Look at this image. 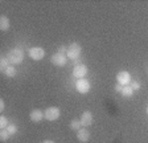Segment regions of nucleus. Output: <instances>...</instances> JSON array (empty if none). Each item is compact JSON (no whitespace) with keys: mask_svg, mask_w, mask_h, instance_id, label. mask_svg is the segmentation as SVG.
I'll use <instances>...</instances> for the list:
<instances>
[{"mask_svg":"<svg viewBox=\"0 0 148 143\" xmlns=\"http://www.w3.org/2000/svg\"><path fill=\"white\" fill-rule=\"evenodd\" d=\"M0 29L3 32L9 29V19L7 16H1V17H0Z\"/></svg>","mask_w":148,"mask_h":143,"instance_id":"nucleus-12","label":"nucleus"},{"mask_svg":"<svg viewBox=\"0 0 148 143\" xmlns=\"http://www.w3.org/2000/svg\"><path fill=\"white\" fill-rule=\"evenodd\" d=\"M130 86L132 87V90H139L140 89V84H139V81H131V84H130Z\"/></svg>","mask_w":148,"mask_h":143,"instance_id":"nucleus-20","label":"nucleus"},{"mask_svg":"<svg viewBox=\"0 0 148 143\" xmlns=\"http://www.w3.org/2000/svg\"><path fill=\"white\" fill-rule=\"evenodd\" d=\"M50 62H52L54 66H65L66 65V62H68V56L57 52L50 57Z\"/></svg>","mask_w":148,"mask_h":143,"instance_id":"nucleus-4","label":"nucleus"},{"mask_svg":"<svg viewBox=\"0 0 148 143\" xmlns=\"http://www.w3.org/2000/svg\"><path fill=\"white\" fill-rule=\"evenodd\" d=\"M122 89H123V86H122V85H119V84L115 85V90H116V91H119V93H120V91H122Z\"/></svg>","mask_w":148,"mask_h":143,"instance_id":"nucleus-22","label":"nucleus"},{"mask_svg":"<svg viewBox=\"0 0 148 143\" xmlns=\"http://www.w3.org/2000/svg\"><path fill=\"white\" fill-rule=\"evenodd\" d=\"M81 124H82L83 127H87V126H90V124L92 123V114L90 111H83L82 115H81Z\"/></svg>","mask_w":148,"mask_h":143,"instance_id":"nucleus-10","label":"nucleus"},{"mask_svg":"<svg viewBox=\"0 0 148 143\" xmlns=\"http://www.w3.org/2000/svg\"><path fill=\"white\" fill-rule=\"evenodd\" d=\"M7 58L11 62V65H18V64H21L23 60H24V52L21 49H12L9 50L8 54H7Z\"/></svg>","mask_w":148,"mask_h":143,"instance_id":"nucleus-1","label":"nucleus"},{"mask_svg":"<svg viewBox=\"0 0 148 143\" xmlns=\"http://www.w3.org/2000/svg\"><path fill=\"white\" fill-rule=\"evenodd\" d=\"M77 138L79 142L86 143L87 140L90 139V133L86 130V129H79V130L77 131Z\"/></svg>","mask_w":148,"mask_h":143,"instance_id":"nucleus-11","label":"nucleus"},{"mask_svg":"<svg viewBox=\"0 0 148 143\" xmlns=\"http://www.w3.org/2000/svg\"><path fill=\"white\" fill-rule=\"evenodd\" d=\"M8 126H9V122H8V119H7V117L1 115V117H0V127H1V129H7Z\"/></svg>","mask_w":148,"mask_h":143,"instance_id":"nucleus-18","label":"nucleus"},{"mask_svg":"<svg viewBox=\"0 0 148 143\" xmlns=\"http://www.w3.org/2000/svg\"><path fill=\"white\" fill-rule=\"evenodd\" d=\"M66 52H68V48L64 47V45L58 48V53H62V54H66Z\"/></svg>","mask_w":148,"mask_h":143,"instance_id":"nucleus-21","label":"nucleus"},{"mask_svg":"<svg viewBox=\"0 0 148 143\" xmlns=\"http://www.w3.org/2000/svg\"><path fill=\"white\" fill-rule=\"evenodd\" d=\"M120 94H122L123 97H132V94H134L132 87L130 86V85H127V86H123V89H122Z\"/></svg>","mask_w":148,"mask_h":143,"instance_id":"nucleus-14","label":"nucleus"},{"mask_svg":"<svg viewBox=\"0 0 148 143\" xmlns=\"http://www.w3.org/2000/svg\"><path fill=\"white\" fill-rule=\"evenodd\" d=\"M7 131H8L11 135H15V134L17 133V126H16V124H13V123L12 124L9 123V126L7 127Z\"/></svg>","mask_w":148,"mask_h":143,"instance_id":"nucleus-19","label":"nucleus"},{"mask_svg":"<svg viewBox=\"0 0 148 143\" xmlns=\"http://www.w3.org/2000/svg\"><path fill=\"white\" fill-rule=\"evenodd\" d=\"M1 72H3V74L7 76V77H15L16 76V69L13 68V65H9L8 68H5L4 70H1Z\"/></svg>","mask_w":148,"mask_h":143,"instance_id":"nucleus-13","label":"nucleus"},{"mask_svg":"<svg viewBox=\"0 0 148 143\" xmlns=\"http://www.w3.org/2000/svg\"><path fill=\"white\" fill-rule=\"evenodd\" d=\"M41 143H54L53 142V140H49V139H46V140H42V142Z\"/></svg>","mask_w":148,"mask_h":143,"instance_id":"nucleus-24","label":"nucleus"},{"mask_svg":"<svg viewBox=\"0 0 148 143\" xmlns=\"http://www.w3.org/2000/svg\"><path fill=\"white\" fill-rule=\"evenodd\" d=\"M44 115H45V119L46 121H57V119L60 118V115H61V111H60L58 107H54V106H52V107H48V109L44 111Z\"/></svg>","mask_w":148,"mask_h":143,"instance_id":"nucleus-3","label":"nucleus"},{"mask_svg":"<svg viewBox=\"0 0 148 143\" xmlns=\"http://www.w3.org/2000/svg\"><path fill=\"white\" fill-rule=\"evenodd\" d=\"M29 118H31L32 122H41L44 118H45V115H44V113L41 111L40 109H33L31 113H29Z\"/></svg>","mask_w":148,"mask_h":143,"instance_id":"nucleus-9","label":"nucleus"},{"mask_svg":"<svg viewBox=\"0 0 148 143\" xmlns=\"http://www.w3.org/2000/svg\"><path fill=\"white\" fill-rule=\"evenodd\" d=\"M147 114H148V107H147Z\"/></svg>","mask_w":148,"mask_h":143,"instance_id":"nucleus-25","label":"nucleus"},{"mask_svg":"<svg viewBox=\"0 0 148 143\" xmlns=\"http://www.w3.org/2000/svg\"><path fill=\"white\" fill-rule=\"evenodd\" d=\"M81 53H82V48H81L79 44L77 43H73L70 45V47L68 48V52H66V56H68V58H71V60H78L81 56Z\"/></svg>","mask_w":148,"mask_h":143,"instance_id":"nucleus-2","label":"nucleus"},{"mask_svg":"<svg viewBox=\"0 0 148 143\" xmlns=\"http://www.w3.org/2000/svg\"><path fill=\"white\" fill-rule=\"evenodd\" d=\"M90 87H91L90 86V82L87 81V80H85V78H81V80H78V81L75 82V89H77V91L81 94L89 93Z\"/></svg>","mask_w":148,"mask_h":143,"instance_id":"nucleus-5","label":"nucleus"},{"mask_svg":"<svg viewBox=\"0 0 148 143\" xmlns=\"http://www.w3.org/2000/svg\"><path fill=\"white\" fill-rule=\"evenodd\" d=\"M87 74V66L86 65H82V64H78V65L74 66V70H73V76L78 80L81 78H85Z\"/></svg>","mask_w":148,"mask_h":143,"instance_id":"nucleus-8","label":"nucleus"},{"mask_svg":"<svg viewBox=\"0 0 148 143\" xmlns=\"http://www.w3.org/2000/svg\"><path fill=\"white\" fill-rule=\"evenodd\" d=\"M81 126H82V124H81V121H78V119H73V121L70 122V129L71 130H79L81 129Z\"/></svg>","mask_w":148,"mask_h":143,"instance_id":"nucleus-16","label":"nucleus"},{"mask_svg":"<svg viewBox=\"0 0 148 143\" xmlns=\"http://www.w3.org/2000/svg\"><path fill=\"white\" fill-rule=\"evenodd\" d=\"M4 107H5V105H4V101L0 100V111H4Z\"/></svg>","mask_w":148,"mask_h":143,"instance_id":"nucleus-23","label":"nucleus"},{"mask_svg":"<svg viewBox=\"0 0 148 143\" xmlns=\"http://www.w3.org/2000/svg\"><path fill=\"white\" fill-rule=\"evenodd\" d=\"M9 135H11V134H9L8 131H7V129H1V131H0V139L3 140V142L8 140Z\"/></svg>","mask_w":148,"mask_h":143,"instance_id":"nucleus-17","label":"nucleus"},{"mask_svg":"<svg viewBox=\"0 0 148 143\" xmlns=\"http://www.w3.org/2000/svg\"><path fill=\"white\" fill-rule=\"evenodd\" d=\"M116 81L119 85L122 86H127V85L131 84V74H130L128 72H119L116 74Z\"/></svg>","mask_w":148,"mask_h":143,"instance_id":"nucleus-7","label":"nucleus"},{"mask_svg":"<svg viewBox=\"0 0 148 143\" xmlns=\"http://www.w3.org/2000/svg\"><path fill=\"white\" fill-rule=\"evenodd\" d=\"M44 56H45V50H44L42 48L33 47V48L29 49V57H31L32 60H34V61H40V60H42Z\"/></svg>","mask_w":148,"mask_h":143,"instance_id":"nucleus-6","label":"nucleus"},{"mask_svg":"<svg viewBox=\"0 0 148 143\" xmlns=\"http://www.w3.org/2000/svg\"><path fill=\"white\" fill-rule=\"evenodd\" d=\"M9 65H11V62H9V60L7 58V56H3L1 58H0V68H1V70H4L5 68H8Z\"/></svg>","mask_w":148,"mask_h":143,"instance_id":"nucleus-15","label":"nucleus"}]
</instances>
